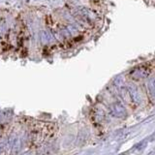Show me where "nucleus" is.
I'll return each instance as SVG.
<instances>
[{
  "mask_svg": "<svg viewBox=\"0 0 155 155\" xmlns=\"http://www.w3.org/2000/svg\"><path fill=\"white\" fill-rule=\"evenodd\" d=\"M148 89L150 91V93L153 97H155V80H151L149 81V85H148Z\"/></svg>",
  "mask_w": 155,
  "mask_h": 155,
  "instance_id": "obj_3",
  "label": "nucleus"
},
{
  "mask_svg": "<svg viewBox=\"0 0 155 155\" xmlns=\"http://www.w3.org/2000/svg\"><path fill=\"white\" fill-rule=\"evenodd\" d=\"M129 90H130V94H131V96H132L133 100L137 102V103H139L140 100V96L139 94L137 88H135V86H131L129 88Z\"/></svg>",
  "mask_w": 155,
  "mask_h": 155,
  "instance_id": "obj_1",
  "label": "nucleus"
},
{
  "mask_svg": "<svg viewBox=\"0 0 155 155\" xmlns=\"http://www.w3.org/2000/svg\"><path fill=\"white\" fill-rule=\"evenodd\" d=\"M40 37H41V41L44 44H47L51 41V37H50V35H48V33L46 31H42L40 33Z\"/></svg>",
  "mask_w": 155,
  "mask_h": 155,
  "instance_id": "obj_2",
  "label": "nucleus"
}]
</instances>
